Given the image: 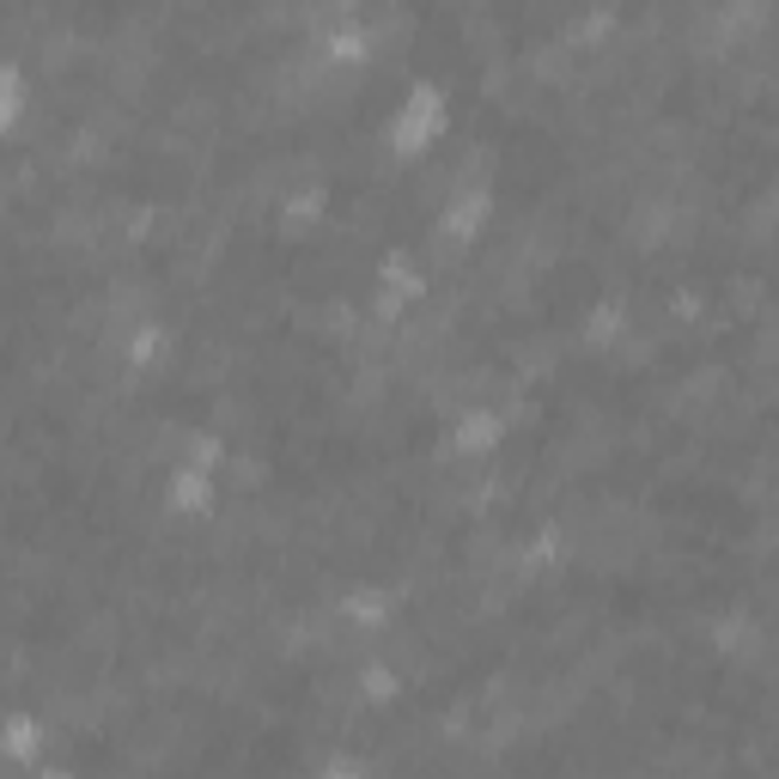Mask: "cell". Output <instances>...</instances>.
<instances>
[{"instance_id":"6da1fadb","label":"cell","mask_w":779,"mask_h":779,"mask_svg":"<svg viewBox=\"0 0 779 779\" xmlns=\"http://www.w3.org/2000/svg\"><path fill=\"white\" fill-rule=\"evenodd\" d=\"M323 779H360V767H348V761H341V767H329Z\"/></svg>"},{"instance_id":"7a4b0ae2","label":"cell","mask_w":779,"mask_h":779,"mask_svg":"<svg viewBox=\"0 0 779 779\" xmlns=\"http://www.w3.org/2000/svg\"><path fill=\"white\" fill-rule=\"evenodd\" d=\"M43 779H67V773H43Z\"/></svg>"}]
</instances>
